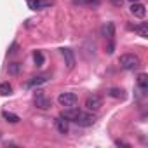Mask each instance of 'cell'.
I'll return each instance as SVG.
<instances>
[{"mask_svg":"<svg viewBox=\"0 0 148 148\" xmlns=\"http://www.w3.org/2000/svg\"><path fill=\"white\" fill-rule=\"evenodd\" d=\"M139 58L136 56V54H122L120 58H119V64H120V68L122 70H127V71H131V70H136L138 66H139Z\"/></svg>","mask_w":148,"mask_h":148,"instance_id":"cell-1","label":"cell"},{"mask_svg":"<svg viewBox=\"0 0 148 148\" xmlns=\"http://www.w3.org/2000/svg\"><path fill=\"white\" fill-rule=\"evenodd\" d=\"M19 71H21V64H19V63H12V64H9V75H18Z\"/></svg>","mask_w":148,"mask_h":148,"instance_id":"cell-19","label":"cell"},{"mask_svg":"<svg viewBox=\"0 0 148 148\" xmlns=\"http://www.w3.org/2000/svg\"><path fill=\"white\" fill-rule=\"evenodd\" d=\"M75 5H98L99 0H73Z\"/></svg>","mask_w":148,"mask_h":148,"instance_id":"cell-17","label":"cell"},{"mask_svg":"<svg viewBox=\"0 0 148 148\" xmlns=\"http://www.w3.org/2000/svg\"><path fill=\"white\" fill-rule=\"evenodd\" d=\"M0 94H2V96L12 94V86L9 82H2V84H0Z\"/></svg>","mask_w":148,"mask_h":148,"instance_id":"cell-16","label":"cell"},{"mask_svg":"<svg viewBox=\"0 0 148 148\" xmlns=\"http://www.w3.org/2000/svg\"><path fill=\"white\" fill-rule=\"evenodd\" d=\"M73 122L79 124V125H82V127H91L96 122V115L94 113H89V112H79V115L75 117V120H73Z\"/></svg>","mask_w":148,"mask_h":148,"instance_id":"cell-3","label":"cell"},{"mask_svg":"<svg viewBox=\"0 0 148 148\" xmlns=\"http://www.w3.org/2000/svg\"><path fill=\"white\" fill-rule=\"evenodd\" d=\"M33 103H35V106L40 108V110H49V108L52 106V101H51L49 98H45V94H44L42 91H37V92L33 94Z\"/></svg>","mask_w":148,"mask_h":148,"instance_id":"cell-4","label":"cell"},{"mask_svg":"<svg viewBox=\"0 0 148 148\" xmlns=\"http://www.w3.org/2000/svg\"><path fill=\"white\" fill-rule=\"evenodd\" d=\"M101 33H103V37H105L108 42H113V38H115V25H113V23H106V25L103 26Z\"/></svg>","mask_w":148,"mask_h":148,"instance_id":"cell-10","label":"cell"},{"mask_svg":"<svg viewBox=\"0 0 148 148\" xmlns=\"http://www.w3.org/2000/svg\"><path fill=\"white\" fill-rule=\"evenodd\" d=\"M131 14H134L136 18H145L146 16V7H145V4H141L139 0L138 2H132V5H131Z\"/></svg>","mask_w":148,"mask_h":148,"instance_id":"cell-9","label":"cell"},{"mask_svg":"<svg viewBox=\"0 0 148 148\" xmlns=\"http://www.w3.org/2000/svg\"><path fill=\"white\" fill-rule=\"evenodd\" d=\"M16 49H18V44H12V47L9 49V54H14V52H16Z\"/></svg>","mask_w":148,"mask_h":148,"instance_id":"cell-20","label":"cell"},{"mask_svg":"<svg viewBox=\"0 0 148 148\" xmlns=\"http://www.w3.org/2000/svg\"><path fill=\"white\" fill-rule=\"evenodd\" d=\"M2 117L7 120V122H11V124H18L21 119H19V115H16V113H11V112H2Z\"/></svg>","mask_w":148,"mask_h":148,"instance_id":"cell-15","label":"cell"},{"mask_svg":"<svg viewBox=\"0 0 148 148\" xmlns=\"http://www.w3.org/2000/svg\"><path fill=\"white\" fill-rule=\"evenodd\" d=\"M136 82H138V86H139L141 91H146L148 89V75H146V73H139Z\"/></svg>","mask_w":148,"mask_h":148,"instance_id":"cell-12","label":"cell"},{"mask_svg":"<svg viewBox=\"0 0 148 148\" xmlns=\"http://www.w3.org/2000/svg\"><path fill=\"white\" fill-rule=\"evenodd\" d=\"M33 63H35V66H44V63H45V58H44V52L42 51H35L33 52Z\"/></svg>","mask_w":148,"mask_h":148,"instance_id":"cell-13","label":"cell"},{"mask_svg":"<svg viewBox=\"0 0 148 148\" xmlns=\"http://www.w3.org/2000/svg\"><path fill=\"white\" fill-rule=\"evenodd\" d=\"M49 80H51L49 75H37V77H32V79L25 84V87H26V89H33V87H38V86L47 84Z\"/></svg>","mask_w":148,"mask_h":148,"instance_id":"cell-8","label":"cell"},{"mask_svg":"<svg viewBox=\"0 0 148 148\" xmlns=\"http://www.w3.org/2000/svg\"><path fill=\"white\" fill-rule=\"evenodd\" d=\"M134 32H136L139 37L148 38V26H146V23H141L139 26H134Z\"/></svg>","mask_w":148,"mask_h":148,"instance_id":"cell-14","label":"cell"},{"mask_svg":"<svg viewBox=\"0 0 148 148\" xmlns=\"http://www.w3.org/2000/svg\"><path fill=\"white\" fill-rule=\"evenodd\" d=\"M58 103L64 108H71V106H75L79 103V96L75 92H61L58 96Z\"/></svg>","mask_w":148,"mask_h":148,"instance_id":"cell-2","label":"cell"},{"mask_svg":"<svg viewBox=\"0 0 148 148\" xmlns=\"http://www.w3.org/2000/svg\"><path fill=\"white\" fill-rule=\"evenodd\" d=\"M0 136H2V132H0Z\"/></svg>","mask_w":148,"mask_h":148,"instance_id":"cell-22","label":"cell"},{"mask_svg":"<svg viewBox=\"0 0 148 148\" xmlns=\"http://www.w3.org/2000/svg\"><path fill=\"white\" fill-rule=\"evenodd\" d=\"M101 105H103V99H101V96H98V94H89V96L86 98V108H87V110L96 112V110L101 108Z\"/></svg>","mask_w":148,"mask_h":148,"instance_id":"cell-6","label":"cell"},{"mask_svg":"<svg viewBox=\"0 0 148 148\" xmlns=\"http://www.w3.org/2000/svg\"><path fill=\"white\" fill-rule=\"evenodd\" d=\"M61 56H63L64 64H66L68 70H73V68H75L77 59H75V54H73V51H71L70 47H63V49H61Z\"/></svg>","mask_w":148,"mask_h":148,"instance_id":"cell-5","label":"cell"},{"mask_svg":"<svg viewBox=\"0 0 148 148\" xmlns=\"http://www.w3.org/2000/svg\"><path fill=\"white\" fill-rule=\"evenodd\" d=\"M26 2L32 11H42V9L54 5V0H26Z\"/></svg>","mask_w":148,"mask_h":148,"instance_id":"cell-7","label":"cell"},{"mask_svg":"<svg viewBox=\"0 0 148 148\" xmlns=\"http://www.w3.org/2000/svg\"><path fill=\"white\" fill-rule=\"evenodd\" d=\"M54 125H56V129H58V132H59V134H68V131H70L68 120H66L64 117H58V119H56V122H54Z\"/></svg>","mask_w":148,"mask_h":148,"instance_id":"cell-11","label":"cell"},{"mask_svg":"<svg viewBox=\"0 0 148 148\" xmlns=\"http://www.w3.org/2000/svg\"><path fill=\"white\" fill-rule=\"evenodd\" d=\"M131 2H138V0H131Z\"/></svg>","mask_w":148,"mask_h":148,"instance_id":"cell-21","label":"cell"},{"mask_svg":"<svg viewBox=\"0 0 148 148\" xmlns=\"http://www.w3.org/2000/svg\"><path fill=\"white\" fill-rule=\"evenodd\" d=\"M108 94H110L112 98H117V99H122V98H124V91H122V89H117V87L110 89V91H108Z\"/></svg>","mask_w":148,"mask_h":148,"instance_id":"cell-18","label":"cell"}]
</instances>
